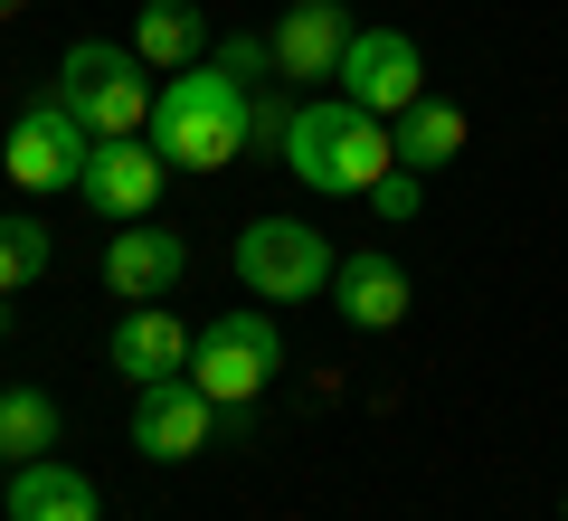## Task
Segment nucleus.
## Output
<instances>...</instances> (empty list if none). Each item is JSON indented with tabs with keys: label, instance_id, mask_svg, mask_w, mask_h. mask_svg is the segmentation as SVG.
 <instances>
[{
	"label": "nucleus",
	"instance_id": "obj_1",
	"mask_svg": "<svg viewBox=\"0 0 568 521\" xmlns=\"http://www.w3.org/2000/svg\"><path fill=\"white\" fill-rule=\"evenodd\" d=\"M284 171L304 190H323V200H369V190L398 171V142H388V114H369V104H351L342 86H323V96L294 104V123H284Z\"/></svg>",
	"mask_w": 568,
	"mask_h": 521
},
{
	"label": "nucleus",
	"instance_id": "obj_2",
	"mask_svg": "<svg viewBox=\"0 0 568 521\" xmlns=\"http://www.w3.org/2000/svg\"><path fill=\"white\" fill-rule=\"evenodd\" d=\"M246 114H256V96L200 58L181 77H162V96H152V152L171 171H227L246 152Z\"/></svg>",
	"mask_w": 568,
	"mask_h": 521
},
{
	"label": "nucleus",
	"instance_id": "obj_3",
	"mask_svg": "<svg viewBox=\"0 0 568 521\" xmlns=\"http://www.w3.org/2000/svg\"><path fill=\"white\" fill-rule=\"evenodd\" d=\"M152 67H142L133 39H77L58 58V104L85 123L95 142H123V133H152Z\"/></svg>",
	"mask_w": 568,
	"mask_h": 521
},
{
	"label": "nucleus",
	"instance_id": "obj_4",
	"mask_svg": "<svg viewBox=\"0 0 568 521\" xmlns=\"http://www.w3.org/2000/svg\"><path fill=\"white\" fill-rule=\"evenodd\" d=\"M284 370V332H275V313H219V322H200V351H190V380L209 389V399L227 408V418H246L256 408V389Z\"/></svg>",
	"mask_w": 568,
	"mask_h": 521
},
{
	"label": "nucleus",
	"instance_id": "obj_5",
	"mask_svg": "<svg viewBox=\"0 0 568 521\" xmlns=\"http://www.w3.org/2000/svg\"><path fill=\"white\" fill-rule=\"evenodd\" d=\"M332 238L323 228H304V219H246L237 228V275H246V294L256 303H304V294H323L332 284Z\"/></svg>",
	"mask_w": 568,
	"mask_h": 521
},
{
	"label": "nucleus",
	"instance_id": "obj_6",
	"mask_svg": "<svg viewBox=\"0 0 568 521\" xmlns=\"http://www.w3.org/2000/svg\"><path fill=\"white\" fill-rule=\"evenodd\" d=\"M85 161H95V133H85L77 114H67L58 96L29 104L20 123H10V142H0V171H10V190H77Z\"/></svg>",
	"mask_w": 568,
	"mask_h": 521
},
{
	"label": "nucleus",
	"instance_id": "obj_7",
	"mask_svg": "<svg viewBox=\"0 0 568 521\" xmlns=\"http://www.w3.org/2000/svg\"><path fill=\"white\" fill-rule=\"evenodd\" d=\"M219 418H227V408L209 399L200 380H152V389H133V455H152V464H190V455H209Z\"/></svg>",
	"mask_w": 568,
	"mask_h": 521
},
{
	"label": "nucleus",
	"instance_id": "obj_8",
	"mask_svg": "<svg viewBox=\"0 0 568 521\" xmlns=\"http://www.w3.org/2000/svg\"><path fill=\"white\" fill-rule=\"evenodd\" d=\"M332 86H342L351 104H369V114H388V123H398L407 104L426 96V58H417V39H407V29H361Z\"/></svg>",
	"mask_w": 568,
	"mask_h": 521
},
{
	"label": "nucleus",
	"instance_id": "obj_9",
	"mask_svg": "<svg viewBox=\"0 0 568 521\" xmlns=\"http://www.w3.org/2000/svg\"><path fill=\"white\" fill-rule=\"evenodd\" d=\"M190 351H200V332H190L171 303H123V322L104 332V361H114L133 389H152V380H190Z\"/></svg>",
	"mask_w": 568,
	"mask_h": 521
},
{
	"label": "nucleus",
	"instance_id": "obj_10",
	"mask_svg": "<svg viewBox=\"0 0 568 521\" xmlns=\"http://www.w3.org/2000/svg\"><path fill=\"white\" fill-rule=\"evenodd\" d=\"M162 171L171 161L152 152V133H123V142H95V161H85V181H77V200L95 209V219H152V200H162Z\"/></svg>",
	"mask_w": 568,
	"mask_h": 521
},
{
	"label": "nucleus",
	"instance_id": "obj_11",
	"mask_svg": "<svg viewBox=\"0 0 568 521\" xmlns=\"http://www.w3.org/2000/svg\"><path fill=\"white\" fill-rule=\"evenodd\" d=\"M351 39L361 29L342 20V0H284V20H275V77L284 86H332L351 58Z\"/></svg>",
	"mask_w": 568,
	"mask_h": 521
},
{
	"label": "nucleus",
	"instance_id": "obj_12",
	"mask_svg": "<svg viewBox=\"0 0 568 521\" xmlns=\"http://www.w3.org/2000/svg\"><path fill=\"white\" fill-rule=\"evenodd\" d=\"M190 275V247L181 228H114V247H104V284H114V303H171V284Z\"/></svg>",
	"mask_w": 568,
	"mask_h": 521
},
{
	"label": "nucleus",
	"instance_id": "obj_13",
	"mask_svg": "<svg viewBox=\"0 0 568 521\" xmlns=\"http://www.w3.org/2000/svg\"><path fill=\"white\" fill-rule=\"evenodd\" d=\"M332 303H342L351 332H398L407 322V275L388 247H351L342 265H332Z\"/></svg>",
	"mask_w": 568,
	"mask_h": 521
},
{
	"label": "nucleus",
	"instance_id": "obj_14",
	"mask_svg": "<svg viewBox=\"0 0 568 521\" xmlns=\"http://www.w3.org/2000/svg\"><path fill=\"white\" fill-rule=\"evenodd\" d=\"M133 48H142V67H152V77H181V67H200L219 39H209V10H200V0H142Z\"/></svg>",
	"mask_w": 568,
	"mask_h": 521
},
{
	"label": "nucleus",
	"instance_id": "obj_15",
	"mask_svg": "<svg viewBox=\"0 0 568 521\" xmlns=\"http://www.w3.org/2000/svg\"><path fill=\"white\" fill-rule=\"evenodd\" d=\"M10 521H104V502L67 455H39L10 474Z\"/></svg>",
	"mask_w": 568,
	"mask_h": 521
},
{
	"label": "nucleus",
	"instance_id": "obj_16",
	"mask_svg": "<svg viewBox=\"0 0 568 521\" xmlns=\"http://www.w3.org/2000/svg\"><path fill=\"white\" fill-rule=\"evenodd\" d=\"M465 133H474V123H465V104H446V96H417L398 123H388V142H398V161H407V171H446V161L465 152Z\"/></svg>",
	"mask_w": 568,
	"mask_h": 521
},
{
	"label": "nucleus",
	"instance_id": "obj_17",
	"mask_svg": "<svg viewBox=\"0 0 568 521\" xmlns=\"http://www.w3.org/2000/svg\"><path fill=\"white\" fill-rule=\"evenodd\" d=\"M0 455L10 464L58 455V399L48 389H0Z\"/></svg>",
	"mask_w": 568,
	"mask_h": 521
},
{
	"label": "nucleus",
	"instance_id": "obj_18",
	"mask_svg": "<svg viewBox=\"0 0 568 521\" xmlns=\"http://www.w3.org/2000/svg\"><path fill=\"white\" fill-rule=\"evenodd\" d=\"M48 257H58V238H48L39 219H20V209H10V219H0V294L39 284V275H48Z\"/></svg>",
	"mask_w": 568,
	"mask_h": 521
},
{
	"label": "nucleus",
	"instance_id": "obj_19",
	"mask_svg": "<svg viewBox=\"0 0 568 521\" xmlns=\"http://www.w3.org/2000/svg\"><path fill=\"white\" fill-rule=\"evenodd\" d=\"M209 67H219V77H237L246 96H256V86L275 77V39H256V29H237V39H219V48H209Z\"/></svg>",
	"mask_w": 568,
	"mask_h": 521
},
{
	"label": "nucleus",
	"instance_id": "obj_20",
	"mask_svg": "<svg viewBox=\"0 0 568 521\" xmlns=\"http://www.w3.org/2000/svg\"><path fill=\"white\" fill-rule=\"evenodd\" d=\"M369 209H379L388 228H407V219H417V171H407V161H398V171H388V181L369 190Z\"/></svg>",
	"mask_w": 568,
	"mask_h": 521
},
{
	"label": "nucleus",
	"instance_id": "obj_21",
	"mask_svg": "<svg viewBox=\"0 0 568 521\" xmlns=\"http://www.w3.org/2000/svg\"><path fill=\"white\" fill-rule=\"evenodd\" d=\"M0 332H10V294H0Z\"/></svg>",
	"mask_w": 568,
	"mask_h": 521
},
{
	"label": "nucleus",
	"instance_id": "obj_22",
	"mask_svg": "<svg viewBox=\"0 0 568 521\" xmlns=\"http://www.w3.org/2000/svg\"><path fill=\"white\" fill-rule=\"evenodd\" d=\"M10 10H20V0H0V20H10Z\"/></svg>",
	"mask_w": 568,
	"mask_h": 521
},
{
	"label": "nucleus",
	"instance_id": "obj_23",
	"mask_svg": "<svg viewBox=\"0 0 568 521\" xmlns=\"http://www.w3.org/2000/svg\"><path fill=\"white\" fill-rule=\"evenodd\" d=\"M559 521H568V493H559Z\"/></svg>",
	"mask_w": 568,
	"mask_h": 521
}]
</instances>
